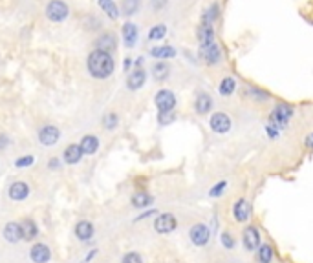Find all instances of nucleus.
Segmentation results:
<instances>
[{
    "label": "nucleus",
    "mask_w": 313,
    "mask_h": 263,
    "mask_svg": "<svg viewBox=\"0 0 313 263\" xmlns=\"http://www.w3.org/2000/svg\"><path fill=\"white\" fill-rule=\"evenodd\" d=\"M152 203V197L149 194H145V192H138V194H134L132 197V205L136 209H143V207H149Z\"/></svg>",
    "instance_id": "obj_25"
},
{
    "label": "nucleus",
    "mask_w": 313,
    "mask_h": 263,
    "mask_svg": "<svg viewBox=\"0 0 313 263\" xmlns=\"http://www.w3.org/2000/svg\"><path fill=\"white\" fill-rule=\"evenodd\" d=\"M191 241L194 245H205L209 241V230L204 225H194L191 228Z\"/></svg>",
    "instance_id": "obj_10"
},
{
    "label": "nucleus",
    "mask_w": 313,
    "mask_h": 263,
    "mask_svg": "<svg viewBox=\"0 0 313 263\" xmlns=\"http://www.w3.org/2000/svg\"><path fill=\"white\" fill-rule=\"evenodd\" d=\"M59 139H60L59 128H55V126L52 125L44 126V128H41V132H39V141H41L44 146H53Z\"/></svg>",
    "instance_id": "obj_4"
},
{
    "label": "nucleus",
    "mask_w": 313,
    "mask_h": 263,
    "mask_svg": "<svg viewBox=\"0 0 313 263\" xmlns=\"http://www.w3.org/2000/svg\"><path fill=\"white\" fill-rule=\"evenodd\" d=\"M156 106L159 112H172V108L176 106L174 93L169 90H161L156 95Z\"/></svg>",
    "instance_id": "obj_3"
},
{
    "label": "nucleus",
    "mask_w": 313,
    "mask_h": 263,
    "mask_svg": "<svg viewBox=\"0 0 313 263\" xmlns=\"http://www.w3.org/2000/svg\"><path fill=\"white\" fill-rule=\"evenodd\" d=\"M211 128L216 132V133H225V132H229V128H231V119H229V115L214 114L211 117Z\"/></svg>",
    "instance_id": "obj_8"
},
{
    "label": "nucleus",
    "mask_w": 313,
    "mask_h": 263,
    "mask_svg": "<svg viewBox=\"0 0 313 263\" xmlns=\"http://www.w3.org/2000/svg\"><path fill=\"white\" fill-rule=\"evenodd\" d=\"M123 39H125V44L128 48H132L138 41V26L132 24V22H127L123 26Z\"/></svg>",
    "instance_id": "obj_17"
},
{
    "label": "nucleus",
    "mask_w": 313,
    "mask_h": 263,
    "mask_svg": "<svg viewBox=\"0 0 313 263\" xmlns=\"http://www.w3.org/2000/svg\"><path fill=\"white\" fill-rule=\"evenodd\" d=\"M68 6L62 2V0H52L48 6H46V17L48 20L52 22H62V20H66L68 18Z\"/></svg>",
    "instance_id": "obj_2"
},
{
    "label": "nucleus",
    "mask_w": 313,
    "mask_h": 263,
    "mask_svg": "<svg viewBox=\"0 0 313 263\" xmlns=\"http://www.w3.org/2000/svg\"><path fill=\"white\" fill-rule=\"evenodd\" d=\"M97 146H99V141H97V137H94V135H85L83 141H81L83 154H88V156H90V154H96Z\"/></svg>",
    "instance_id": "obj_21"
},
{
    "label": "nucleus",
    "mask_w": 313,
    "mask_h": 263,
    "mask_svg": "<svg viewBox=\"0 0 313 263\" xmlns=\"http://www.w3.org/2000/svg\"><path fill=\"white\" fill-rule=\"evenodd\" d=\"M88 72H90L92 77L96 79H106L114 73V59L108 51H103V49H94L90 55H88Z\"/></svg>",
    "instance_id": "obj_1"
},
{
    "label": "nucleus",
    "mask_w": 313,
    "mask_h": 263,
    "mask_svg": "<svg viewBox=\"0 0 313 263\" xmlns=\"http://www.w3.org/2000/svg\"><path fill=\"white\" fill-rule=\"evenodd\" d=\"M259 258L262 263H269L271 258H273V249L269 245H262L260 247V252H259Z\"/></svg>",
    "instance_id": "obj_31"
},
{
    "label": "nucleus",
    "mask_w": 313,
    "mask_h": 263,
    "mask_svg": "<svg viewBox=\"0 0 313 263\" xmlns=\"http://www.w3.org/2000/svg\"><path fill=\"white\" fill-rule=\"evenodd\" d=\"M97 4H99V7H101L103 11L106 13L112 20H115V18L119 17V9H117L114 0H97Z\"/></svg>",
    "instance_id": "obj_20"
},
{
    "label": "nucleus",
    "mask_w": 313,
    "mask_h": 263,
    "mask_svg": "<svg viewBox=\"0 0 313 263\" xmlns=\"http://www.w3.org/2000/svg\"><path fill=\"white\" fill-rule=\"evenodd\" d=\"M30 256L35 263H46L52 254H50V249L46 245H43V243H37V245L31 249Z\"/></svg>",
    "instance_id": "obj_12"
},
{
    "label": "nucleus",
    "mask_w": 313,
    "mask_h": 263,
    "mask_svg": "<svg viewBox=\"0 0 313 263\" xmlns=\"http://www.w3.org/2000/svg\"><path fill=\"white\" fill-rule=\"evenodd\" d=\"M236 90V83H235V79H231V77H225L220 83V93L222 95H231L233 91Z\"/></svg>",
    "instance_id": "obj_28"
},
{
    "label": "nucleus",
    "mask_w": 313,
    "mask_h": 263,
    "mask_svg": "<svg viewBox=\"0 0 313 263\" xmlns=\"http://www.w3.org/2000/svg\"><path fill=\"white\" fill-rule=\"evenodd\" d=\"M30 165H33V156L18 157L17 161H15V167H18V168H24V167H30Z\"/></svg>",
    "instance_id": "obj_34"
},
{
    "label": "nucleus",
    "mask_w": 313,
    "mask_h": 263,
    "mask_svg": "<svg viewBox=\"0 0 313 263\" xmlns=\"http://www.w3.org/2000/svg\"><path fill=\"white\" fill-rule=\"evenodd\" d=\"M165 35H167V26H163V24L154 26V28L149 31V39H151V41H159V39H163Z\"/></svg>",
    "instance_id": "obj_30"
},
{
    "label": "nucleus",
    "mask_w": 313,
    "mask_h": 263,
    "mask_svg": "<svg viewBox=\"0 0 313 263\" xmlns=\"http://www.w3.org/2000/svg\"><path fill=\"white\" fill-rule=\"evenodd\" d=\"M154 228L159 234H169L176 228V218L172 214H161L157 216V219L154 221Z\"/></svg>",
    "instance_id": "obj_5"
},
{
    "label": "nucleus",
    "mask_w": 313,
    "mask_h": 263,
    "mask_svg": "<svg viewBox=\"0 0 313 263\" xmlns=\"http://www.w3.org/2000/svg\"><path fill=\"white\" fill-rule=\"evenodd\" d=\"M123 263H141V256L136 252H128L127 256L123 258Z\"/></svg>",
    "instance_id": "obj_35"
},
{
    "label": "nucleus",
    "mask_w": 313,
    "mask_h": 263,
    "mask_svg": "<svg viewBox=\"0 0 313 263\" xmlns=\"http://www.w3.org/2000/svg\"><path fill=\"white\" fill-rule=\"evenodd\" d=\"M117 115L115 114H108L104 115V119H103V125H104V128H108V130H112V128H115L117 126Z\"/></svg>",
    "instance_id": "obj_33"
},
{
    "label": "nucleus",
    "mask_w": 313,
    "mask_h": 263,
    "mask_svg": "<svg viewBox=\"0 0 313 263\" xmlns=\"http://www.w3.org/2000/svg\"><path fill=\"white\" fill-rule=\"evenodd\" d=\"M145 79H147V75H145V72L141 68H139V70H134L127 79V86L130 90H139L145 84Z\"/></svg>",
    "instance_id": "obj_15"
},
{
    "label": "nucleus",
    "mask_w": 313,
    "mask_h": 263,
    "mask_svg": "<svg viewBox=\"0 0 313 263\" xmlns=\"http://www.w3.org/2000/svg\"><path fill=\"white\" fill-rule=\"evenodd\" d=\"M304 143H306L308 148H313V133H310V135H308L306 141H304Z\"/></svg>",
    "instance_id": "obj_42"
},
{
    "label": "nucleus",
    "mask_w": 313,
    "mask_h": 263,
    "mask_svg": "<svg viewBox=\"0 0 313 263\" xmlns=\"http://www.w3.org/2000/svg\"><path fill=\"white\" fill-rule=\"evenodd\" d=\"M4 238L9 241V243H17L22 239V227L18 223H7L6 228H4Z\"/></svg>",
    "instance_id": "obj_14"
},
{
    "label": "nucleus",
    "mask_w": 313,
    "mask_h": 263,
    "mask_svg": "<svg viewBox=\"0 0 313 263\" xmlns=\"http://www.w3.org/2000/svg\"><path fill=\"white\" fill-rule=\"evenodd\" d=\"M223 188H225V183H218V185L214 186V188H212V190H211V196H214V197L220 196V194H222Z\"/></svg>",
    "instance_id": "obj_37"
},
{
    "label": "nucleus",
    "mask_w": 313,
    "mask_h": 263,
    "mask_svg": "<svg viewBox=\"0 0 313 263\" xmlns=\"http://www.w3.org/2000/svg\"><path fill=\"white\" fill-rule=\"evenodd\" d=\"M198 41H200V46H207V44H212L214 42V30H212V24L211 22H204L202 20V24L198 26Z\"/></svg>",
    "instance_id": "obj_7"
},
{
    "label": "nucleus",
    "mask_w": 313,
    "mask_h": 263,
    "mask_svg": "<svg viewBox=\"0 0 313 263\" xmlns=\"http://www.w3.org/2000/svg\"><path fill=\"white\" fill-rule=\"evenodd\" d=\"M28 194H30V186L22 183V181H17V183H13L9 186V197L13 201H22V199L28 197Z\"/></svg>",
    "instance_id": "obj_9"
},
{
    "label": "nucleus",
    "mask_w": 313,
    "mask_h": 263,
    "mask_svg": "<svg viewBox=\"0 0 313 263\" xmlns=\"http://www.w3.org/2000/svg\"><path fill=\"white\" fill-rule=\"evenodd\" d=\"M7 143H9V139H7L6 135H0V148L4 150L7 146Z\"/></svg>",
    "instance_id": "obj_40"
},
{
    "label": "nucleus",
    "mask_w": 313,
    "mask_h": 263,
    "mask_svg": "<svg viewBox=\"0 0 313 263\" xmlns=\"http://www.w3.org/2000/svg\"><path fill=\"white\" fill-rule=\"evenodd\" d=\"M260 243V236H259V230L255 227H247L244 230V245H246L247 251H255Z\"/></svg>",
    "instance_id": "obj_11"
},
{
    "label": "nucleus",
    "mask_w": 313,
    "mask_h": 263,
    "mask_svg": "<svg viewBox=\"0 0 313 263\" xmlns=\"http://www.w3.org/2000/svg\"><path fill=\"white\" fill-rule=\"evenodd\" d=\"M196 112L198 114H207V112H211L212 108V99L209 95H205V93H202V95L196 97Z\"/></svg>",
    "instance_id": "obj_22"
},
{
    "label": "nucleus",
    "mask_w": 313,
    "mask_h": 263,
    "mask_svg": "<svg viewBox=\"0 0 313 263\" xmlns=\"http://www.w3.org/2000/svg\"><path fill=\"white\" fill-rule=\"evenodd\" d=\"M59 159H57V157H52V159H50V168H59Z\"/></svg>",
    "instance_id": "obj_41"
},
{
    "label": "nucleus",
    "mask_w": 313,
    "mask_h": 263,
    "mask_svg": "<svg viewBox=\"0 0 313 263\" xmlns=\"http://www.w3.org/2000/svg\"><path fill=\"white\" fill-rule=\"evenodd\" d=\"M235 219L236 221H247V218H249V212H251V207L247 203L246 199H240V201H236L235 203Z\"/></svg>",
    "instance_id": "obj_18"
},
{
    "label": "nucleus",
    "mask_w": 313,
    "mask_h": 263,
    "mask_svg": "<svg viewBox=\"0 0 313 263\" xmlns=\"http://www.w3.org/2000/svg\"><path fill=\"white\" fill-rule=\"evenodd\" d=\"M20 227H22V239H33L37 236V227L31 219H24Z\"/></svg>",
    "instance_id": "obj_26"
},
{
    "label": "nucleus",
    "mask_w": 313,
    "mask_h": 263,
    "mask_svg": "<svg viewBox=\"0 0 313 263\" xmlns=\"http://www.w3.org/2000/svg\"><path fill=\"white\" fill-rule=\"evenodd\" d=\"M222 243H223L225 247H227V249H231V247H233V238H231V236H229V234L225 232V234L222 236Z\"/></svg>",
    "instance_id": "obj_38"
},
{
    "label": "nucleus",
    "mask_w": 313,
    "mask_h": 263,
    "mask_svg": "<svg viewBox=\"0 0 313 263\" xmlns=\"http://www.w3.org/2000/svg\"><path fill=\"white\" fill-rule=\"evenodd\" d=\"M138 7H139V0H123V6H121V9H123V15L132 17L134 13L138 11Z\"/></svg>",
    "instance_id": "obj_29"
},
{
    "label": "nucleus",
    "mask_w": 313,
    "mask_h": 263,
    "mask_svg": "<svg viewBox=\"0 0 313 263\" xmlns=\"http://www.w3.org/2000/svg\"><path fill=\"white\" fill-rule=\"evenodd\" d=\"M115 44H117V41H115V37L112 35V33H104V35H101V37H99V39L96 41L97 49H103V51H108V53L115 48Z\"/></svg>",
    "instance_id": "obj_19"
},
{
    "label": "nucleus",
    "mask_w": 313,
    "mask_h": 263,
    "mask_svg": "<svg viewBox=\"0 0 313 263\" xmlns=\"http://www.w3.org/2000/svg\"><path fill=\"white\" fill-rule=\"evenodd\" d=\"M200 55L207 64H216L220 60V48L216 46V42L207 44V46H200Z\"/></svg>",
    "instance_id": "obj_6"
},
{
    "label": "nucleus",
    "mask_w": 313,
    "mask_h": 263,
    "mask_svg": "<svg viewBox=\"0 0 313 263\" xmlns=\"http://www.w3.org/2000/svg\"><path fill=\"white\" fill-rule=\"evenodd\" d=\"M293 115V110H291V106H288V104H278L277 108H275V112H273V121L275 123H278V125H284V123H288L289 117Z\"/></svg>",
    "instance_id": "obj_13"
},
{
    "label": "nucleus",
    "mask_w": 313,
    "mask_h": 263,
    "mask_svg": "<svg viewBox=\"0 0 313 263\" xmlns=\"http://www.w3.org/2000/svg\"><path fill=\"white\" fill-rule=\"evenodd\" d=\"M216 17H218V6H216V4H212V6L204 13V18H202V20H204V22H211V24H212Z\"/></svg>",
    "instance_id": "obj_32"
},
{
    "label": "nucleus",
    "mask_w": 313,
    "mask_h": 263,
    "mask_svg": "<svg viewBox=\"0 0 313 263\" xmlns=\"http://www.w3.org/2000/svg\"><path fill=\"white\" fill-rule=\"evenodd\" d=\"M267 133H269L271 137H277V135H278V130L275 128V126H267Z\"/></svg>",
    "instance_id": "obj_39"
},
{
    "label": "nucleus",
    "mask_w": 313,
    "mask_h": 263,
    "mask_svg": "<svg viewBox=\"0 0 313 263\" xmlns=\"http://www.w3.org/2000/svg\"><path fill=\"white\" fill-rule=\"evenodd\" d=\"M152 57H156V59H172L176 55V49L170 48V46H161V48H154L151 51Z\"/></svg>",
    "instance_id": "obj_24"
},
{
    "label": "nucleus",
    "mask_w": 313,
    "mask_h": 263,
    "mask_svg": "<svg viewBox=\"0 0 313 263\" xmlns=\"http://www.w3.org/2000/svg\"><path fill=\"white\" fill-rule=\"evenodd\" d=\"M81 157H83V148H81V144H70L66 150H64V161L68 165H75V163L81 161Z\"/></svg>",
    "instance_id": "obj_16"
},
{
    "label": "nucleus",
    "mask_w": 313,
    "mask_h": 263,
    "mask_svg": "<svg viewBox=\"0 0 313 263\" xmlns=\"http://www.w3.org/2000/svg\"><path fill=\"white\" fill-rule=\"evenodd\" d=\"M92 234H94L92 223H88V221L77 223V227H75V236H77L79 239H90Z\"/></svg>",
    "instance_id": "obj_23"
},
{
    "label": "nucleus",
    "mask_w": 313,
    "mask_h": 263,
    "mask_svg": "<svg viewBox=\"0 0 313 263\" xmlns=\"http://www.w3.org/2000/svg\"><path fill=\"white\" fill-rule=\"evenodd\" d=\"M172 117H174V115H172V112H159V123H161V125H165V123H170V121H172Z\"/></svg>",
    "instance_id": "obj_36"
},
{
    "label": "nucleus",
    "mask_w": 313,
    "mask_h": 263,
    "mask_svg": "<svg viewBox=\"0 0 313 263\" xmlns=\"http://www.w3.org/2000/svg\"><path fill=\"white\" fill-rule=\"evenodd\" d=\"M152 73L157 81H163V79L169 77V64L167 62H156L154 68H152Z\"/></svg>",
    "instance_id": "obj_27"
}]
</instances>
